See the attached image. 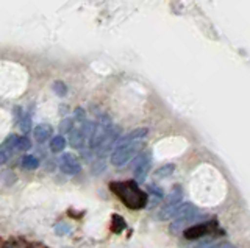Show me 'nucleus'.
Masks as SVG:
<instances>
[{"label":"nucleus","mask_w":250,"mask_h":248,"mask_svg":"<svg viewBox=\"0 0 250 248\" xmlns=\"http://www.w3.org/2000/svg\"><path fill=\"white\" fill-rule=\"evenodd\" d=\"M121 141V128L116 127L106 114H102L94 127L89 150L97 158H104L114 150L116 144Z\"/></svg>","instance_id":"obj_1"},{"label":"nucleus","mask_w":250,"mask_h":248,"mask_svg":"<svg viewBox=\"0 0 250 248\" xmlns=\"http://www.w3.org/2000/svg\"><path fill=\"white\" fill-rule=\"evenodd\" d=\"M148 130L146 127L135 128L127 136L121 137V141L116 144L114 150L111 152V164L114 167H124L136 156L141 150L143 142L146 141Z\"/></svg>","instance_id":"obj_2"},{"label":"nucleus","mask_w":250,"mask_h":248,"mask_svg":"<svg viewBox=\"0 0 250 248\" xmlns=\"http://www.w3.org/2000/svg\"><path fill=\"white\" fill-rule=\"evenodd\" d=\"M109 189L121 198L125 206L133 209V211H138V209L147 206L148 195L144 191H141L136 181H114L109 184Z\"/></svg>","instance_id":"obj_3"},{"label":"nucleus","mask_w":250,"mask_h":248,"mask_svg":"<svg viewBox=\"0 0 250 248\" xmlns=\"http://www.w3.org/2000/svg\"><path fill=\"white\" fill-rule=\"evenodd\" d=\"M203 219H207V214H203L200 209L195 208L189 201H185V203L180 205L178 211L174 217V223L170 225V232L172 234H177L180 231H186L188 228L194 227L192 223L199 225L203 223Z\"/></svg>","instance_id":"obj_4"},{"label":"nucleus","mask_w":250,"mask_h":248,"mask_svg":"<svg viewBox=\"0 0 250 248\" xmlns=\"http://www.w3.org/2000/svg\"><path fill=\"white\" fill-rule=\"evenodd\" d=\"M182 198H183V191L180 186H174L170 189V192L167 193V198H166V203L161 208V211L158 214V219L160 220H169L170 217H175L177 211L180 205H182Z\"/></svg>","instance_id":"obj_5"},{"label":"nucleus","mask_w":250,"mask_h":248,"mask_svg":"<svg viewBox=\"0 0 250 248\" xmlns=\"http://www.w3.org/2000/svg\"><path fill=\"white\" fill-rule=\"evenodd\" d=\"M152 167V152L146 149L139 153V156L136 159V166H135V178L138 184H143L147 180V175L150 172Z\"/></svg>","instance_id":"obj_6"},{"label":"nucleus","mask_w":250,"mask_h":248,"mask_svg":"<svg viewBox=\"0 0 250 248\" xmlns=\"http://www.w3.org/2000/svg\"><path fill=\"white\" fill-rule=\"evenodd\" d=\"M60 169H61V172L66 175L80 173V170H82L80 159H78L74 153H64L60 158Z\"/></svg>","instance_id":"obj_7"},{"label":"nucleus","mask_w":250,"mask_h":248,"mask_svg":"<svg viewBox=\"0 0 250 248\" xmlns=\"http://www.w3.org/2000/svg\"><path fill=\"white\" fill-rule=\"evenodd\" d=\"M217 228V223L216 222H207V223H199V225H194V227L188 228L185 231V237L186 239H200L203 236H208L209 232H213Z\"/></svg>","instance_id":"obj_8"},{"label":"nucleus","mask_w":250,"mask_h":248,"mask_svg":"<svg viewBox=\"0 0 250 248\" xmlns=\"http://www.w3.org/2000/svg\"><path fill=\"white\" fill-rule=\"evenodd\" d=\"M33 134H35L36 142L44 144V142L49 141L50 136L53 134V128L49 125V123H39V125H36V127H35Z\"/></svg>","instance_id":"obj_9"},{"label":"nucleus","mask_w":250,"mask_h":248,"mask_svg":"<svg viewBox=\"0 0 250 248\" xmlns=\"http://www.w3.org/2000/svg\"><path fill=\"white\" fill-rule=\"evenodd\" d=\"M50 149H52L53 153H60V152L64 150V149H66V139H64V136L60 134V136L52 137V141H50Z\"/></svg>","instance_id":"obj_10"},{"label":"nucleus","mask_w":250,"mask_h":248,"mask_svg":"<svg viewBox=\"0 0 250 248\" xmlns=\"http://www.w3.org/2000/svg\"><path fill=\"white\" fill-rule=\"evenodd\" d=\"M16 114H18V117H19L21 130L23 131V133H28L30 128H31V119H30V115H25V113H21L19 108L16 110Z\"/></svg>","instance_id":"obj_11"},{"label":"nucleus","mask_w":250,"mask_h":248,"mask_svg":"<svg viewBox=\"0 0 250 248\" xmlns=\"http://www.w3.org/2000/svg\"><path fill=\"white\" fill-rule=\"evenodd\" d=\"M174 170H175L174 164H164L156 170L155 175H156V178H166V176H170L172 173H174Z\"/></svg>","instance_id":"obj_12"},{"label":"nucleus","mask_w":250,"mask_h":248,"mask_svg":"<svg viewBox=\"0 0 250 248\" xmlns=\"http://www.w3.org/2000/svg\"><path fill=\"white\" fill-rule=\"evenodd\" d=\"M22 166L25 169H28V170H35L39 166V161H38V158L31 156V154H27V156L22 158Z\"/></svg>","instance_id":"obj_13"},{"label":"nucleus","mask_w":250,"mask_h":248,"mask_svg":"<svg viewBox=\"0 0 250 248\" xmlns=\"http://www.w3.org/2000/svg\"><path fill=\"white\" fill-rule=\"evenodd\" d=\"M125 228V220L122 219L121 215H113V219H111V231L113 232H121L122 229Z\"/></svg>","instance_id":"obj_14"},{"label":"nucleus","mask_w":250,"mask_h":248,"mask_svg":"<svg viewBox=\"0 0 250 248\" xmlns=\"http://www.w3.org/2000/svg\"><path fill=\"white\" fill-rule=\"evenodd\" d=\"M52 88H53V92H55V94L60 95V97H64V95L67 94V86H66V84L62 83V81H55Z\"/></svg>","instance_id":"obj_15"},{"label":"nucleus","mask_w":250,"mask_h":248,"mask_svg":"<svg viewBox=\"0 0 250 248\" xmlns=\"http://www.w3.org/2000/svg\"><path fill=\"white\" fill-rule=\"evenodd\" d=\"M31 149V142L27 136H19V142H18V152H25Z\"/></svg>","instance_id":"obj_16"},{"label":"nucleus","mask_w":250,"mask_h":248,"mask_svg":"<svg viewBox=\"0 0 250 248\" xmlns=\"http://www.w3.org/2000/svg\"><path fill=\"white\" fill-rule=\"evenodd\" d=\"M13 154V150H10L8 147H5L3 144H2V147H0V166L2 164H5V162L10 159V156Z\"/></svg>","instance_id":"obj_17"},{"label":"nucleus","mask_w":250,"mask_h":248,"mask_svg":"<svg viewBox=\"0 0 250 248\" xmlns=\"http://www.w3.org/2000/svg\"><path fill=\"white\" fill-rule=\"evenodd\" d=\"M27 247V244H21V242H16V240H14V242H13V240H11V242H6L2 248H25Z\"/></svg>","instance_id":"obj_18"},{"label":"nucleus","mask_w":250,"mask_h":248,"mask_svg":"<svg viewBox=\"0 0 250 248\" xmlns=\"http://www.w3.org/2000/svg\"><path fill=\"white\" fill-rule=\"evenodd\" d=\"M55 231L58 232V234H64V232H69L70 231V227H66V225H58L57 228H55Z\"/></svg>","instance_id":"obj_19"},{"label":"nucleus","mask_w":250,"mask_h":248,"mask_svg":"<svg viewBox=\"0 0 250 248\" xmlns=\"http://www.w3.org/2000/svg\"><path fill=\"white\" fill-rule=\"evenodd\" d=\"M216 248H236L233 244H230V242H224V244H221V245H217Z\"/></svg>","instance_id":"obj_20"}]
</instances>
